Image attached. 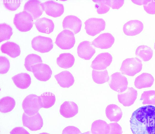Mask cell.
<instances>
[{
    "mask_svg": "<svg viewBox=\"0 0 155 134\" xmlns=\"http://www.w3.org/2000/svg\"><path fill=\"white\" fill-rule=\"evenodd\" d=\"M74 61L73 55L68 53L61 54L57 59V64L60 67L65 69L71 67Z\"/></svg>",
    "mask_w": 155,
    "mask_h": 134,
    "instance_id": "4316f807",
    "label": "cell"
},
{
    "mask_svg": "<svg viewBox=\"0 0 155 134\" xmlns=\"http://www.w3.org/2000/svg\"><path fill=\"white\" fill-rule=\"evenodd\" d=\"M114 40V38L110 33H104L95 38L91 43L96 48L101 49H107L111 47Z\"/></svg>",
    "mask_w": 155,
    "mask_h": 134,
    "instance_id": "5bb4252c",
    "label": "cell"
},
{
    "mask_svg": "<svg viewBox=\"0 0 155 134\" xmlns=\"http://www.w3.org/2000/svg\"><path fill=\"white\" fill-rule=\"evenodd\" d=\"M12 33V29L10 26L6 23L0 24V42L10 39Z\"/></svg>",
    "mask_w": 155,
    "mask_h": 134,
    "instance_id": "d6a6232c",
    "label": "cell"
},
{
    "mask_svg": "<svg viewBox=\"0 0 155 134\" xmlns=\"http://www.w3.org/2000/svg\"><path fill=\"white\" fill-rule=\"evenodd\" d=\"M128 84L127 78L118 72L112 74L109 82L110 88L119 93L125 91L127 88Z\"/></svg>",
    "mask_w": 155,
    "mask_h": 134,
    "instance_id": "8992f818",
    "label": "cell"
},
{
    "mask_svg": "<svg viewBox=\"0 0 155 134\" xmlns=\"http://www.w3.org/2000/svg\"><path fill=\"white\" fill-rule=\"evenodd\" d=\"M143 23L138 20H130L124 25L123 30L127 36H134L139 34L143 30Z\"/></svg>",
    "mask_w": 155,
    "mask_h": 134,
    "instance_id": "e0dca14e",
    "label": "cell"
},
{
    "mask_svg": "<svg viewBox=\"0 0 155 134\" xmlns=\"http://www.w3.org/2000/svg\"><path fill=\"white\" fill-rule=\"evenodd\" d=\"M91 131L92 134H108L110 131V125L105 121L96 120L92 124Z\"/></svg>",
    "mask_w": 155,
    "mask_h": 134,
    "instance_id": "484cf974",
    "label": "cell"
},
{
    "mask_svg": "<svg viewBox=\"0 0 155 134\" xmlns=\"http://www.w3.org/2000/svg\"><path fill=\"white\" fill-rule=\"evenodd\" d=\"M136 55L144 61H149L153 55V51L149 47L144 45L139 46L135 51Z\"/></svg>",
    "mask_w": 155,
    "mask_h": 134,
    "instance_id": "83f0119b",
    "label": "cell"
},
{
    "mask_svg": "<svg viewBox=\"0 0 155 134\" xmlns=\"http://www.w3.org/2000/svg\"><path fill=\"white\" fill-rule=\"evenodd\" d=\"M63 28L69 30L76 34L79 32L81 28L82 22L77 17L74 15H68L64 19L63 22Z\"/></svg>",
    "mask_w": 155,
    "mask_h": 134,
    "instance_id": "9a60e30c",
    "label": "cell"
},
{
    "mask_svg": "<svg viewBox=\"0 0 155 134\" xmlns=\"http://www.w3.org/2000/svg\"><path fill=\"white\" fill-rule=\"evenodd\" d=\"M132 1L135 4L139 5H143V0H132Z\"/></svg>",
    "mask_w": 155,
    "mask_h": 134,
    "instance_id": "7bdbcfd3",
    "label": "cell"
},
{
    "mask_svg": "<svg viewBox=\"0 0 155 134\" xmlns=\"http://www.w3.org/2000/svg\"><path fill=\"white\" fill-rule=\"evenodd\" d=\"M140 100L143 101L142 104L143 105H155V91H144L141 94Z\"/></svg>",
    "mask_w": 155,
    "mask_h": 134,
    "instance_id": "836d02e7",
    "label": "cell"
},
{
    "mask_svg": "<svg viewBox=\"0 0 155 134\" xmlns=\"http://www.w3.org/2000/svg\"><path fill=\"white\" fill-rule=\"evenodd\" d=\"M78 107L74 102L64 101L61 106L60 112L61 114L66 118L72 117L78 113Z\"/></svg>",
    "mask_w": 155,
    "mask_h": 134,
    "instance_id": "d6986e66",
    "label": "cell"
},
{
    "mask_svg": "<svg viewBox=\"0 0 155 134\" xmlns=\"http://www.w3.org/2000/svg\"><path fill=\"white\" fill-rule=\"evenodd\" d=\"M154 49L155 50V42L154 43Z\"/></svg>",
    "mask_w": 155,
    "mask_h": 134,
    "instance_id": "bcb514c9",
    "label": "cell"
},
{
    "mask_svg": "<svg viewBox=\"0 0 155 134\" xmlns=\"http://www.w3.org/2000/svg\"><path fill=\"white\" fill-rule=\"evenodd\" d=\"M10 67V62L7 58L4 56L0 57V73L5 74L8 71Z\"/></svg>",
    "mask_w": 155,
    "mask_h": 134,
    "instance_id": "74e56055",
    "label": "cell"
},
{
    "mask_svg": "<svg viewBox=\"0 0 155 134\" xmlns=\"http://www.w3.org/2000/svg\"><path fill=\"white\" fill-rule=\"evenodd\" d=\"M31 43L32 47L34 50L42 53L49 52L53 47L52 40L51 38L41 36L33 38Z\"/></svg>",
    "mask_w": 155,
    "mask_h": 134,
    "instance_id": "52a82bcc",
    "label": "cell"
},
{
    "mask_svg": "<svg viewBox=\"0 0 155 134\" xmlns=\"http://www.w3.org/2000/svg\"><path fill=\"white\" fill-rule=\"evenodd\" d=\"M41 108H48L52 107L55 103L54 95L51 92H45L38 96Z\"/></svg>",
    "mask_w": 155,
    "mask_h": 134,
    "instance_id": "f1b7e54d",
    "label": "cell"
},
{
    "mask_svg": "<svg viewBox=\"0 0 155 134\" xmlns=\"http://www.w3.org/2000/svg\"><path fill=\"white\" fill-rule=\"evenodd\" d=\"M34 24L38 31L42 33L49 34L53 31L54 28L52 20L46 17L38 19Z\"/></svg>",
    "mask_w": 155,
    "mask_h": 134,
    "instance_id": "ffe728a7",
    "label": "cell"
},
{
    "mask_svg": "<svg viewBox=\"0 0 155 134\" xmlns=\"http://www.w3.org/2000/svg\"><path fill=\"white\" fill-rule=\"evenodd\" d=\"M142 61L138 58H128L124 60L120 69L122 74L134 76L142 70Z\"/></svg>",
    "mask_w": 155,
    "mask_h": 134,
    "instance_id": "3957f363",
    "label": "cell"
},
{
    "mask_svg": "<svg viewBox=\"0 0 155 134\" xmlns=\"http://www.w3.org/2000/svg\"><path fill=\"white\" fill-rule=\"evenodd\" d=\"M137 91L133 87H128L124 92L117 95L118 101L125 107L132 105L137 98Z\"/></svg>",
    "mask_w": 155,
    "mask_h": 134,
    "instance_id": "4fadbf2b",
    "label": "cell"
},
{
    "mask_svg": "<svg viewBox=\"0 0 155 134\" xmlns=\"http://www.w3.org/2000/svg\"><path fill=\"white\" fill-rule=\"evenodd\" d=\"M41 5L43 11L47 14L54 17L60 16L64 12L63 5L52 0L41 3Z\"/></svg>",
    "mask_w": 155,
    "mask_h": 134,
    "instance_id": "8fae6325",
    "label": "cell"
},
{
    "mask_svg": "<svg viewBox=\"0 0 155 134\" xmlns=\"http://www.w3.org/2000/svg\"><path fill=\"white\" fill-rule=\"evenodd\" d=\"M123 0H110V6L113 9H119L124 4Z\"/></svg>",
    "mask_w": 155,
    "mask_h": 134,
    "instance_id": "60d3db41",
    "label": "cell"
},
{
    "mask_svg": "<svg viewBox=\"0 0 155 134\" xmlns=\"http://www.w3.org/2000/svg\"><path fill=\"white\" fill-rule=\"evenodd\" d=\"M54 77L59 85L64 88H69L73 84L74 82L73 75L68 71H63L55 75Z\"/></svg>",
    "mask_w": 155,
    "mask_h": 134,
    "instance_id": "7402d4cb",
    "label": "cell"
},
{
    "mask_svg": "<svg viewBox=\"0 0 155 134\" xmlns=\"http://www.w3.org/2000/svg\"><path fill=\"white\" fill-rule=\"evenodd\" d=\"M10 134H30L24 128L17 127L13 129L10 132Z\"/></svg>",
    "mask_w": 155,
    "mask_h": 134,
    "instance_id": "b9f144b4",
    "label": "cell"
},
{
    "mask_svg": "<svg viewBox=\"0 0 155 134\" xmlns=\"http://www.w3.org/2000/svg\"><path fill=\"white\" fill-rule=\"evenodd\" d=\"M92 76L94 81L98 84L104 83L109 80V76L106 69L101 71L93 70Z\"/></svg>",
    "mask_w": 155,
    "mask_h": 134,
    "instance_id": "4dcf8cb0",
    "label": "cell"
},
{
    "mask_svg": "<svg viewBox=\"0 0 155 134\" xmlns=\"http://www.w3.org/2000/svg\"><path fill=\"white\" fill-rule=\"evenodd\" d=\"M42 62L41 58L39 56L31 54L28 55L25 58L24 65L28 71L31 72V67L32 66Z\"/></svg>",
    "mask_w": 155,
    "mask_h": 134,
    "instance_id": "1f68e13d",
    "label": "cell"
},
{
    "mask_svg": "<svg viewBox=\"0 0 155 134\" xmlns=\"http://www.w3.org/2000/svg\"><path fill=\"white\" fill-rule=\"evenodd\" d=\"M15 105V102L13 98L9 96L3 97L0 100V111L3 113L10 112Z\"/></svg>",
    "mask_w": 155,
    "mask_h": 134,
    "instance_id": "f546056e",
    "label": "cell"
},
{
    "mask_svg": "<svg viewBox=\"0 0 155 134\" xmlns=\"http://www.w3.org/2000/svg\"><path fill=\"white\" fill-rule=\"evenodd\" d=\"M74 34L68 30H64L57 36L55 43L62 49H69L72 48L75 43Z\"/></svg>",
    "mask_w": 155,
    "mask_h": 134,
    "instance_id": "277c9868",
    "label": "cell"
},
{
    "mask_svg": "<svg viewBox=\"0 0 155 134\" xmlns=\"http://www.w3.org/2000/svg\"><path fill=\"white\" fill-rule=\"evenodd\" d=\"M12 79L16 86L21 89H27L31 83L30 76L26 73H19L13 76Z\"/></svg>",
    "mask_w": 155,
    "mask_h": 134,
    "instance_id": "d4e9b609",
    "label": "cell"
},
{
    "mask_svg": "<svg viewBox=\"0 0 155 134\" xmlns=\"http://www.w3.org/2000/svg\"><path fill=\"white\" fill-rule=\"evenodd\" d=\"M95 53V49L92 43L85 41L81 42L77 48V53L80 58L85 60H90Z\"/></svg>",
    "mask_w": 155,
    "mask_h": 134,
    "instance_id": "ac0fdd59",
    "label": "cell"
},
{
    "mask_svg": "<svg viewBox=\"0 0 155 134\" xmlns=\"http://www.w3.org/2000/svg\"><path fill=\"white\" fill-rule=\"evenodd\" d=\"M143 5L144 10L148 14H155V0H143Z\"/></svg>",
    "mask_w": 155,
    "mask_h": 134,
    "instance_id": "8d00e7d4",
    "label": "cell"
},
{
    "mask_svg": "<svg viewBox=\"0 0 155 134\" xmlns=\"http://www.w3.org/2000/svg\"><path fill=\"white\" fill-rule=\"evenodd\" d=\"M154 81V78L151 74L144 73L136 78L134 84L137 88L141 89L151 87Z\"/></svg>",
    "mask_w": 155,
    "mask_h": 134,
    "instance_id": "44dd1931",
    "label": "cell"
},
{
    "mask_svg": "<svg viewBox=\"0 0 155 134\" xmlns=\"http://www.w3.org/2000/svg\"><path fill=\"white\" fill-rule=\"evenodd\" d=\"M21 1L20 0H4L3 4L7 9L14 11L18 9L21 4Z\"/></svg>",
    "mask_w": 155,
    "mask_h": 134,
    "instance_id": "d590c367",
    "label": "cell"
},
{
    "mask_svg": "<svg viewBox=\"0 0 155 134\" xmlns=\"http://www.w3.org/2000/svg\"><path fill=\"white\" fill-rule=\"evenodd\" d=\"M31 72L35 77L38 80L46 81L51 77L52 71L50 67L47 64L39 63L31 67Z\"/></svg>",
    "mask_w": 155,
    "mask_h": 134,
    "instance_id": "30bf717a",
    "label": "cell"
},
{
    "mask_svg": "<svg viewBox=\"0 0 155 134\" xmlns=\"http://www.w3.org/2000/svg\"><path fill=\"white\" fill-rule=\"evenodd\" d=\"M93 1L96 3L95 7L98 14H104L109 11L110 0H94Z\"/></svg>",
    "mask_w": 155,
    "mask_h": 134,
    "instance_id": "e575fe53",
    "label": "cell"
},
{
    "mask_svg": "<svg viewBox=\"0 0 155 134\" xmlns=\"http://www.w3.org/2000/svg\"><path fill=\"white\" fill-rule=\"evenodd\" d=\"M107 118L111 122H117L121 119L123 113L121 108L117 105L112 104L108 105L105 110Z\"/></svg>",
    "mask_w": 155,
    "mask_h": 134,
    "instance_id": "603a6c76",
    "label": "cell"
},
{
    "mask_svg": "<svg viewBox=\"0 0 155 134\" xmlns=\"http://www.w3.org/2000/svg\"><path fill=\"white\" fill-rule=\"evenodd\" d=\"M22 107L25 113L28 115L35 114L41 108L38 96L33 94L28 95L23 101Z\"/></svg>",
    "mask_w": 155,
    "mask_h": 134,
    "instance_id": "5b68a950",
    "label": "cell"
},
{
    "mask_svg": "<svg viewBox=\"0 0 155 134\" xmlns=\"http://www.w3.org/2000/svg\"><path fill=\"white\" fill-rule=\"evenodd\" d=\"M41 4V2L38 0H29L25 4L24 11L31 14L33 20L38 19L42 15L43 11Z\"/></svg>",
    "mask_w": 155,
    "mask_h": 134,
    "instance_id": "2e32d148",
    "label": "cell"
},
{
    "mask_svg": "<svg viewBox=\"0 0 155 134\" xmlns=\"http://www.w3.org/2000/svg\"><path fill=\"white\" fill-rule=\"evenodd\" d=\"M22 120L23 125L32 131L40 130L43 126V119L39 113L31 116L24 113Z\"/></svg>",
    "mask_w": 155,
    "mask_h": 134,
    "instance_id": "9c48e42d",
    "label": "cell"
},
{
    "mask_svg": "<svg viewBox=\"0 0 155 134\" xmlns=\"http://www.w3.org/2000/svg\"><path fill=\"white\" fill-rule=\"evenodd\" d=\"M112 61L111 55L108 52L100 53L92 61L91 67L96 70H103L111 64Z\"/></svg>",
    "mask_w": 155,
    "mask_h": 134,
    "instance_id": "7c38bea8",
    "label": "cell"
},
{
    "mask_svg": "<svg viewBox=\"0 0 155 134\" xmlns=\"http://www.w3.org/2000/svg\"><path fill=\"white\" fill-rule=\"evenodd\" d=\"M39 134H50L46 133V132H42L41 133H39Z\"/></svg>",
    "mask_w": 155,
    "mask_h": 134,
    "instance_id": "f6af8a7d",
    "label": "cell"
},
{
    "mask_svg": "<svg viewBox=\"0 0 155 134\" xmlns=\"http://www.w3.org/2000/svg\"><path fill=\"white\" fill-rule=\"evenodd\" d=\"M33 19L29 13L23 11L15 15L13 23L19 31L25 32L28 31L32 28Z\"/></svg>",
    "mask_w": 155,
    "mask_h": 134,
    "instance_id": "7a4b0ae2",
    "label": "cell"
},
{
    "mask_svg": "<svg viewBox=\"0 0 155 134\" xmlns=\"http://www.w3.org/2000/svg\"><path fill=\"white\" fill-rule=\"evenodd\" d=\"M81 134H92L90 131H87L83 133H81Z\"/></svg>",
    "mask_w": 155,
    "mask_h": 134,
    "instance_id": "ee69618b",
    "label": "cell"
},
{
    "mask_svg": "<svg viewBox=\"0 0 155 134\" xmlns=\"http://www.w3.org/2000/svg\"><path fill=\"white\" fill-rule=\"evenodd\" d=\"M84 24L87 33L92 36H94L104 30L106 25L105 22L103 19L95 18L87 19Z\"/></svg>",
    "mask_w": 155,
    "mask_h": 134,
    "instance_id": "ba28073f",
    "label": "cell"
},
{
    "mask_svg": "<svg viewBox=\"0 0 155 134\" xmlns=\"http://www.w3.org/2000/svg\"><path fill=\"white\" fill-rule=\"evenodd\" d=\"M1 51L6 54L12 58H15L20 54V47L16 43L7 42L2 45L1 47Z\"/></svg>",
    "mask_w": 155,
    "mask_h": 134,
    "instance_id": "cb8c5ba5",
    "label": "cell"
},
{
    "mask_svg": "<svg viewBox=\"0 0 155 134\" xmlns=\"http://www.w3.org/2000/svg\"><path fill=\"white\" fill-rule=\"evenodd\" d=\"M133 134H155V107H141L132 113L130 120Z\"/></svg>",
    "mask_w": 155,
    "mask_h": 134,
    "instance_id": "6da1fadb",
    "label": "cell"
},
{
    "mask_svg": "<svg viewBox=\"0 0 155 134\" xmlns=\"http://www.w3.org/2000/svg\"><path fill=\"white\" fill-rule=\"evenodd\" d=\"M81 132L77 127L73 126H68L63 130L62 134H81Z\"/></svg>",
    "mask_w": 155,
    "mask_h": 134,
    "instance_id": "ab89813d",
    "label": "cell"
},
{
    "mask_svg": "<svg viewBox=\"0 0 155 134\" xmlns=\"http://www.w3.org/2000/svg\"><path fill=\"white\" fill-rule=\"evenodd\" d=\"M110 131L108 134H122V128L117 123H110L109 124Z\"/></svg>",
    "mask_w": 155,
    "mask_h": 134,
    "instance_id": "f35d334b",
    "label": "cell"
}]
</instances>
